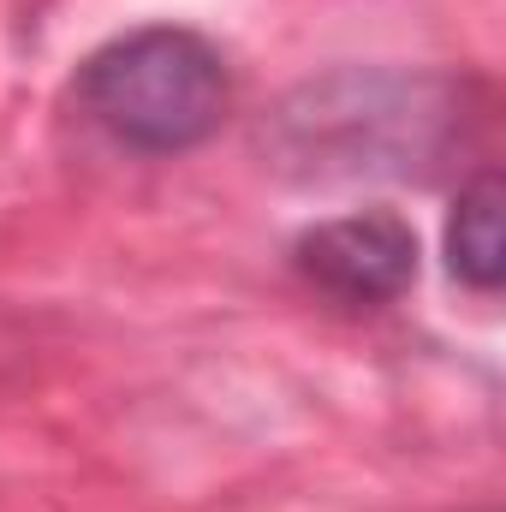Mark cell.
<instances>
[{
    "label": "cell",
    "mask_w": 506,
    "mask_h": 512,
    "mask_svg": "<svg viewBox=\"0 0 506 512\" xmlns=\"http://www.w3.org/2000/svg\"><path fill=\"white\" fill-rule=\"evenodd\" d=\"M465 90L447 78L405 72H340L304 84L274 114V155L304 179H364V173H429L459 137Z\"/></svg>",
    "instance_id": "1"
},
{
    "label": "cell",
    "mask_w": 506,
    "mask_h": 512,
    "mask_svg": "<svg viewBox=\"0 0 506 512\" xmlns=\"http://www.w3.org/2000/svg\"><path fill=\"white\" fill-rule=\"evenodd\" d=\"M78 96L90 120L143 155H179L227 120L233 84L221 54L179 24H149L90 54Z\"/></svg>",
    "instance_id": "2"
},
{
    "label": "cell",
    "mask_w": 506,
    "mask_h": 512,
    "mask_svg": "<svg viewBox=\"0 0 506 512\" xmlns=\"http://www.w3.org/2000/svg\"><path fill=\"white\" fill-rule=\"evenodd\" d=\"M292 268L334 304L376 310L417 280V233L393 209H358V215L310 227L292 245Z\"/></svg>",
    "instance_id": "3"
},
{
    "label": "cell",
    "mask_w": 506,
    "mask_h": 512,
    "mask_svg": "<svg viewBox=\"0 0 506 512\" xmlns=\"http://www.w3.org/2000/svg\"><path fill=\"white\" fill-rule=\"evenodd\" d=\"M501 173H477L447 221V268L471 292H495L506 274V239H501Z\"/></svg>",
    "instance_id": "4"
}]
</instances>
